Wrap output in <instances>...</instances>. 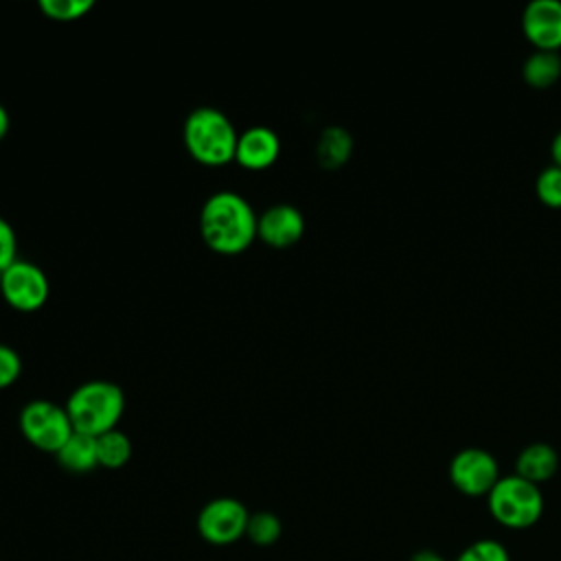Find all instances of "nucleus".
<instances>
[{
  "label": "nucleus",
  "instance_id": "nucleus-1",
  "mask_svg": "<svg viewBox=\"0 0 561 561\" xmlns=\"http://www.w3.org/2000/svg\"><path fill=\"white\" fill-rule=\"evenodd\" d=\"M256 219L259 215L243 195L217 191L202 206L199 234L213 252L234 256L254 243Z\"/></svg>",
  "mask_w": 561,
  "mask_h": 561
},
{
  "label": "nucleus",
  "instance_id": "nucleus-2",
  "mask_svg": "<svg viewBox=\"0 0 561 561\" xmlns=\"http://www.w3.org/2000/svg\"><path fill=\"white\" fill-rule=\"evenodd\" d=\"M182 136L191 158L204 167H224L234 160L239 134L217 107H195L184 121Z\"/></svg>",
  "mask_w": 561,
  "mask_h": 561
},
{
  "label": "nucleus",
  "instance_id": "nucleus-3",
  "mask_svg": "<svg viewBox=\"0 0 561 561\" xmlns=\"http://www.w3.org/2000/svg\"><path fill=\"white\" fill-rule=\"evenodd\" d=\"M64 408L75 432L96 438L110 430H116L125 412V394L114 381L92 379L77 386Z\"/></svg>",
  "mask_w": 561,
  "mask_h": 561
},
{
  "label": "nucleus",
  "instance_id": "nucleus-4",
  "mask_svg": "<svg viewBox=\"0 0 561 561\" xmlns=\"http://www.w3.org/2000/svg\"><path fill=\"white\" fill-rule=\"evenodd\" d=\"M486 504L497 524L515 530L537 524L543 513L539 484H533L517 473L502 476L486 495Z\"/></svg>",
  "mask_w": 561,
  "mask_h": 561
},
{
  "label": "nucleus",
  "instance_id": "nucleus-5",
  "mask_svg": "<svg viewBox=\"0 0 561 561\" xmlns=\"http://www.w3.org/2000/svg\"><path fill=\"white\" fill-rule=\"evenodd\" d=\"M22 436L39 451L57 454L61 445L72 436V423L64 405L48 399L28 401L18 416Z\"/></svg>",
  "mask_w": 561,
  "mask_h": 561
},
{
  "label": "nucleus",
  "instance_id": "nucleus-6",
  "mask_svg": "<svg viewBox=\"0 0 561 561\" xmlns=\"http://www.w3.org/2000/svg\"><path fill=\"white\" fill-rule=\"evenodd\" d=\"M50 283L46 272L24 259H18L0 274V296L15 311H37L46 305Z\"/></svg>",
  "mask_w": 561,
  "mask_h": 561
},
{
  "label": "nucleus",
  "instance_id": "nucleus-7",
  "mask_svg": "<svg viewBox=\"0 0 561 561\" xmlns=\"http://www.w3.org/2000/svg\"><path fill=\"white\" fill-rule=\"evenodd\" d=\"M250 513L237 497H215L202 506L195 526L204 541L213 546H230L245 537Z\"/></svg>",
  "mask_w": 561,
  "mask_h": 561
},
{
  "label": "nucleus",
  "instance_id": "nucleus-8",
  "mask_svg": "<svg viewBox=\"0 0 561 561\" xmlns=\"http://www.w3.org/2000/svg\"><path fill=\"white\" fill-rule=\"evenodd\" d=\"M500 478L495 456L482 447H465L449 460V480L465 495H489Z\"/></svg>",
  "mask_w": 561,
  "mask_h": 561
},
{
  "label": "nucleus",
  "instance_id": "nucleus-9",
  "mask_svg": "<svg viewBox=\"0 0 561 561\" xmlns=\"http://www.w3.org/2000/svg\"><path fill=\"white\" fill-rule=\"evenodd\" d=\"M305 234V217L291 204H274L256 219V239L274 250H285L298 243Z\"/></svg>",
  "mask_w": 561,
  "mask_h": 561
},
{
  "label": "nucleus",
  "instance_id": "nucleus-10",
  "mask_svg": "<svg viewBox=\"0 0 561 561\" xmlns=\"http://www.w3.org/2000/svg\"><path fill=\"white\" fill-rule=\"evenodd\" d=\"M522 31L535 48L559 50L561 0H530L522 11Z\"/></svg>",
  "mask_w": 561,
  "mask_h": 561
},
{
  "label": "nucleus",
  "instance_id": "nucleus-11",
  "mask_svg": "<svg viewBox=\"0 0 561 561\" xmlns=\"http://www.w3.org/2000/svg\"><path fill=\"white\" fill-rule=\"evenodd\" d=\"M280 156V138L272 127L252 125L239 134L234 160L248 171H263Z\"/></svg>",
  "mask_w": 561,
  "mask_h": 561
},
{
  "label": "nucleus",
  "instance_id": "nucleus-12",
  "mask_svg": "<svg viewBox=\"0 0 561 561\" xmlns=\"http://www.w3.org/2000/svg\"><path fill=\"white\" fill-rule=\"evenodd\" d=\"M559 469V454L546 440H533L517 454L515 473L533 484L550 480Z\"/></svg>",
  "mask_w": 561,
  "mask_h": 561
},
{
  "label": "nucleus",
  "instance_id": "nucleus-13",
  "mask_svg": "<svg viewBox=\"0 0 561 561\" xmlns=\"http://www.w3.org/2000/svg\"><path fill=\"white\" fill-rule=\"evenodd\" d=\"M55 458L61 465V469L70 473H88L94 467H99L96 438L81 432H72V436L55 454Z\"/></svg>",
  "mask_w": 561,
  "mask_h": 561
},
{
  "label": "nucleus",
  "instance_id": "nucleus-14",
  "mask_svg": "<svg viewBox=\"0 0 561 561\" xmlns=\"http://www.w3.org/2000/svg\"><path fill=\"white\" fill-rule=\"evenodd\" d=\"M353 153V136L342 125H329L320 131L316 142L318 164L324 169L342 167Z\"/></svg>",
  "mask_w": 561,
  "mask_h": 561
},
{
  "label": "nucleus",
  "instance_id": "nucleus-15",
  "mask_svg": "<svg viewBox=\"0 0 561 561\" xmlns=\"http://www.w3.org/2000/svg\"><path fill=\"white\" fill-rule=\"evenodd\" d=\"M522 77L530 88H550L561 77V53L550 48H535L522 64Z\"/></svg>",
  "mask_w": 561,
  "mask_h": 561
},
{
  "label": "nucleus",
  "instance_id": "nucleus-16",
  "mask_svg": "<svg viewBox=\"0 0 561 561\" xmlns=\"http://www.w3.org/2000/svg\"><path fill=\"white\" fill-rule=\"evenodd\" d=\"M96 458L99 467L103 469H121L131 458V440L125 432L110 430L101 436H96Z\"/></svg>",
  "mask_w": 561,
  "mask_h": 561
},
{
  "label": "nucleus",
  "instance_id": "nucleus-17",
  "mask_svg": "<svg viewBox=\"0 0 561 561\" xmlns=\"http://www.w3.org/2000/svg\"><path fill=\"white\" fill-rule=\"evenodd\" d=\"M280 535H283V524H280L278 515H274L272 511L250 513L245 537L252 543H256V546H272V543H276L280 539Z\"/></svg>",
  "mask_w": 561,
  "mask_h": 561
},
{
  "label": "nucleus",
  "instance_id": "nucleus-18",
  "mask_svg": "<svg viewBox=\"0 0 561 561\" xmlns=\"http://www.w3.org/2000/svg\"><path fill=\"white\" fill-rule=\"evenodd\" d=\"M39 11L55 22H75L92 11V0H39Z\"/></svg>",
  "mask_w": 561,
  "mask_h": 561
},
{
  "label": "nucleus",
  "instance_id": "nucleus-19",
  "mask_svg": "<svg viewBox=\"0 0 561 561\" xmlns=\"http://www.w3.org/2000/svg\"><path fill=\"white\" fill-rule=\"evenodd\" d=\"M537 197L552 208H561V167L550 162L535 178Z\"/></svg>",
  "mask_w": 561,
  "mask_h": 561
},
{
  "label": "nucleus",
  "instance_id": "nucleus-20",
  "mask_svg": "<svg viewBox=\"0 0 561 561\" xmlns=\"http://www.w3.org/2000/svg\"><path fill=\"white\" fill-rule=\"evenodd\" d=\"M456 561H511L506 548L495 539H480L465 548Z\"/></svg>",
  "mask_w": 561,
  "mask_h": 561
},
{
  "label": "nucleus",
  "instance_id": "nucleus-21",
  "mask_svg": "<svg viewBox=\"0 0 561 561\" xmlns=\"http://www.w3.org/2000/svg\"><path fill=\"white\" fill-rule=\"evenodd\" d=\"M22 373V359L15 348L0 344V390L13 386Z\"/></svg>",
  "mask_w": 561,
  "mask_h": 561
},
{
  "label": "nucleus",
  "instance_id": "nucleus-22",
  "mask_svg": "<svg viewBox=\"0 0 561 561\" xmlns=\"http://www.w3.org/2000/svg\"><path fill=\"white\" fill-rule=\"evenodd\" d=\"M18 261V237L13 226L0 217V274Z\"/></svg>",
  "mask_w": 561,
  "mask_h": 561
},
{
  "label": "nucleus",
  "instance_id": "nucleus-23",
  "mask_svg": "<svg viewBox=\"0 0 561 561\" xmlns=\"http://www.w3.org/2000/svg\"><path fill=\"white\" fill-rule=\"evenodd\" d=\"M410 561H447L443 554H438L436 550H419L410 557Z\"/></svg>",
  "mask_w": 561,
  "mask_h": 561
},
{
  "label": "nucleus",
  "instance_id": "nucleus-24",
  "mask_svg": "<svg viewBox=\"0 0 561 561\" xmlns=\"http://www.w3.org/2000/svg\"><path fill=\"white\" fill-rule=\"evenodd\" d=\"M550 156H552V162L561 167V129L550 140Z\"/></svg>",
  "mask_w": 561,
  "mask_h": 561
},
{
  "label": "nucleus",
  "instance_id": "nucleus-25",
  "mask_svg": "<svg viewBox=\"0 0 561 561\" xmlns=\"http://www.w3.org/2000/svg\"><path fill=\"white\" fill-rule=\"evenodd\" d=\"M9 127H11V116H9L7 107L0 103V140L9 134Z\"/></svg>",
  "mask_w": 561,
  "mask_h": 561
}]
</instances>
